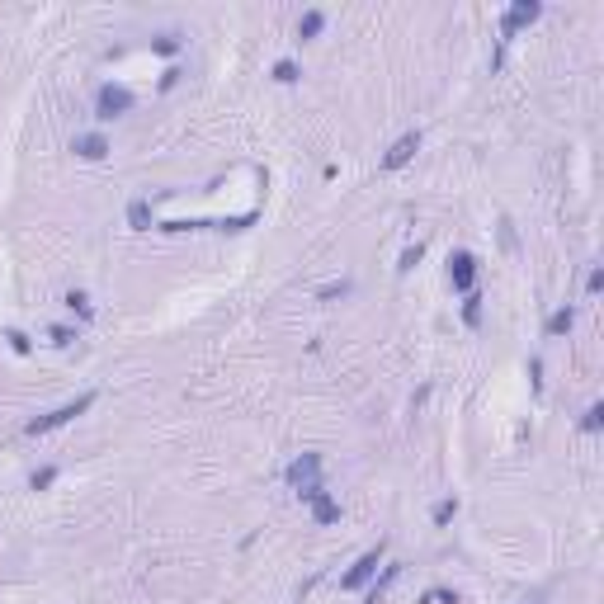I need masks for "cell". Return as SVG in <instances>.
I'll use <instances>...</instances> for the list:
<instances>
[{
  "label": "cell",
  "mask_w": 604,
  "mask_h": 604,
  "mask_svg": "<svg viewBox=\"0 0 604 604\" xmlns=\"http://www.w3.org/2000/svg\"><path fill=\"white\" fill-rule=\"evenodd\" d=\"M284 482H289L293 491H302V486H321V453H302V458H293L289 468H284Z\"/></svg>",
  "instance_id": "obj_5"
},
{
  "label": "cell",
  "mask_w": 604,
  "mask_h": 604,
  "mask_svg": "<svg viewBox=\"0 0 604 604\" xmlns=\"http://www.w3.org/2000/svg\"><path fill=\"white\" fill-rule=\"evenodd\" d=\"M62 302H66V307H71V312H76L80 321H90V316H95V307H90V298H85L80 289H71L66 298H62Z\"/></svg>",
  "instance_id": "obj_14"
},
{
  "label": "cell",
  "mask_w": 604,
  "mask_h": 604,
  "mask_svg": "<svg viewBox=\"0 0 604 604\" xmlns=\"http://www.w3.org/2000/svg\"><path fill=\"white\" fill-rule=\"evenodd\" d=\"M132 104H137V100H132L128 85H113V80H109V85L95 90V118H100V123H113V118L132 113Z\"/></svg>",
  "instance_id": "obj_2"
},
{
  "label": "cell",
  "mask_w": 604,
  "mask_h": 604,
  "mask_svg": "<svg viewBox=\"0 0 604 604\" xmlns=\"http://www.w3.org/2000/svg\"><path fill=\"white\" fill-rule=\"evenodd\" d=\"M416 152H421V132H401L392 147H387V156H383V170H401Z\"/></svg>",
  "instance_id": "obj_7"
},
{
  "label": "cell",
  "mask_w": 604,
  "mask_h": 604,
  "mask_svg": "<svg viewBox=\"0 0 604 604\" xmlns=\"http://www.w3.org/2000/svg\"><path fill=\"white\" fill-rule=\"evenodd\" d=\"M180 66H165V71H161V90H175V85H180Z\"/></svg>",
  "instance_id": "obj_24"
},
{
  "label": "cell",
  "mask_w": 604,
  "mask_h": 604,
  "mask_svg": "<svg viewBox=\"0 0 604 604\" xmlns=\"http://www.w3.org/2000/svg\"><path fill=\"white\" fill-rule=\"evenodd\" d=\"M345 293H349V279H336V284H321V289H316V298H321V302H331V298H345Z\"/></svg>",
  "instance_id": "obj_20"
},
{
  "label": "cell",
  "mask_w": 604,
  "mask_h": 604,
  "mask_svg": "<svg viewBox=\"0 0 604 604\" xmlns=\"http://www.w3.org/2000/svg\"><path fill=\"white\" fill-rule=\"evenodd\" d=\"M128 227L132 232H152V203L147 199H132L128 203Z\"/></svg>",
  "instance_id": "obj_12"
},
{
  "label": "cell",
  "mask_w": 604,
  "mask_h": 604,
  "mask_svg": "<svg viewBox=\"0 0 604 604\" xmlns=\"http://www.w3.org/2000/svg\"><path fill=\"white\" fill-rule=\"evenodd\" d=\"M90 406H95V392H80L76 401L57 406V411H48V416H33V421L24 425V434H33V439H38V434H53V430H62V425H71L76 416H85Z\"/></svg>",
  "instance_id": "obj_1"
},
{
  "label": "cell",
  "mask_w": 604,
  "mask_h": 604,
  "mask_svg": "<svg viewBox=\"0 0 604 604\" xmlns=\"http://www.w3.org/2000/svg\"><path fill=\"white\" fill-rule=\"evenodd\" d=\"M529 378H533V387H543V364L538 359H529Z\"/></svg>",
  "instance_id": "obj_27"
},
{
  "label": "cell",
  "mask_w": 604,
  "mask_h": 604,
  "mask_svg": "<svg viewBox=\"0 0 604 604\" xmlns=\"http://www.w3.org/2000/svg\"><path fill=\"white\" fill-rule=\"evenodd\" d=\"M425 604H458V595H453V590H430Z\"/></svg>",
  "instance_id": "obj_26"
},
{
  "label": "cell",
  "mask_w": 604,
  "mask_h": 604,
  "mask_svg": "<svg viewBox=\"0 0 604 604\" xmlns=\"http://www.w3.org/2000/svg\"><path fill=\"white\" fill-rule=\"evenodd\" d=\"M48 340H53L57 349H66V345H76V331H71V326H53V331H48Z\"/></svg>",
  "instance_id": "obj_22"
},
{
  "label": "cell",
  "mask_w": 604,
  "mask_h": 604,
  "mask_svg": "<svg viewBox=\"0 0 604 604\" xmlns=\"http://www.w3.org/2000/svg\"><path fill=\"white\" fill-rule=\"evenodd\" d=\"M538 15H543V5H538V0H515V5L505 10V19H500V43H496V48H505V43H510V38H515L524 24H533Z\"/></svg>",
  "instance_id": "obj_4"
},
{
  "label": "cell",
  "mask_w": 604,
  "mask_h": 604,
  "mask_svg": "<svg viewBox=\"0 0 604 604\" xmlns=\"http://www.w3.org/2000/svg\"><path fill=\"white\" fill-rule=\"evenodd\" d=\"M152 53L175 57V53H180V33H161V38H152Z\"/></svg>",
  "instance_id": "obj_18"
},
{
  "label": "cell",
  "mask_w": 604,
  "mask_h": 604,
  "mask_svg": "<svg viewBox=\"0 0 604 604\" xmlns=\"http://www.w3.org/2000/svg\"><path fill=\"white\" fill-rule=\"evenodd\" d=\"M453 515H458V500L448 496V500H439L434 510H430V520H434V529H444V524H453Z\"/></svg>",
  "instance_id": "obj_16"
},
{
  "label": "cell",
  "mask_w": 604,
  "mask_h": 604,
  "mask_svg": "<svg viewBox=\"0 0 604 604\" xmlns=\"http://www.w3.org/2000/svg\"><path fill=\"white\" fill-rule=\"evenodd\" d=\"M421 255H425V246H421V241H416V246H406V250H401V264H396V269H401V274H406V269H416V264H421Z\"/></svg>",
  "instance_id": "obj_21"
},
{
  "label": "cell",
  "mask_w": 604,
  "mask_h": 604,
  "mask_svg": "<svg viewBox=\"0 0 604 604\" xmlns=\"http://www.w3.org/2000/svg\"><path fill=\"white\" fill-rule=\"evenodd\" d=\"M378 567H383V543H378V548H368L364 557L345 571V576H340V590H368V585H373V576H378Z\"/></svg>",
  "instance_id": "obj_3"
},
{
  "label": "cell",
  "mask_w": 604,
  "mask_h": 604,
  "mask_svg": "<svg viewBox=\"0 0 604 604\" xmlns=\"http://www.w3.org/2000/svg\"><path fill=\"white\" fill-rule=\"evenodd\" d=\"M307 505H312V520H316V524H336V520H340V500L331 496L326 486H321L316 496H307Z\"/></svg>",
  "instance_id": "obj_9"
},
{
  "label": "cell",
  "mask_w": 604,
  "mask_h": 604,
  "mask_svg": "<svg viewBox=\"0 0 604 604\" xmlns=\"http://www.w3.org/2000/svg\"><path fill=\"white\" fill-rule=\"evenodd\" d=\"M57 477H62V473H57V468H38V473L28 477V486H33V491H48V486H53Z\"/></svg>",
  "instance_id": "obj_19"
},
{
  "label": "cell",
  "mask_w": 604,
  "mask_h": 604,
  "mask_svg": "<svg viewBox=\"0 0 604 604\" xmlns=\"http://www.w3.org/2000/svg\"><path fill=\"white\" fill-rule=\"evenodd\" d=\"M600 289H604V269H590V274H585V293L595 298Z\"/></svg>",
  "instance_id": "obj_25"
},
{
  "label": "cell",
  "mask_w": 604,
  "mask_h": 604,
  "mask_svg": "<svg viewBox=\"0 0 604 604\" xmlns=\"http://www.w3.org/2000/svg\"><path fill=\"white\" fill-rule=\"evenodd\" d=\"M274 80H279V85H298V80H302L298 62H293V57H279V62H274Z\"/></svg>",
  "instance_id": "obj_13"
},
{
  "label": "cell",
  "mask_w": 604,
  "mask_h": 604,
  "mask_svg": "<svg viewBox=\"0 0 604 604\" xmlns=\"http://www.w3.org/2000/svg\"><path fill=\"white\" fill-rule=\"evenodd\" d=\"M326 10H302V19H298V38H321V28H326Z\"/></svg>",
  "instance_id": "obj_11"
},
{
  "label": "cell",
  "mask_w": 604,
  "mask_h": 604,
  "mask_svg": "<svg viewBox=\"0 0 604 604\" xmlns=\"http://www.w3.org/2000/svg\"><path fill=\"white\" fill-rule=\"evenodd\" d=\"M571 321H576V307H557V312H552L548 321H543V336H548V340L567 336V331H571Z\"/></svg>",
  "instance_id": "obj_10"
},
{
  "label": "cell",
  "mask_w": 604,
  "mask_h": 604,
  "mask_svg": "<svg viewBox=\"0 0 604 604\" xmlns=\"http://www.w3.org/2000/svg\"><path fill=\"white\" fill-rule=\"evenodd\" d=\"M71 152H76L80 161H104L109 156V137L104 132H80L76 142H71Z\"/></svg>",
  "instance_id": "obj_8"
},
{
  "label": "cell",
  "mask_w": 604,
  "mask_h": 604,
  "mask_svg": "<svg viewBox=\"0 0 604 604\" xmlns=\"http://www.w3.org/2000/svg\"><path fill=\"white\" fill-rule=\"evenodd\" d=\"M463 326H473V331H477V326H482V293H468V302H463Z\"/></svg>",
  "instance_id": "obj_15"
},
{
  "label": "cell",
  "mask_w": 604,
  "mask_h": 604,
  "mask_svg": "<svg viewBox=\"0 0 604 604\" xmlns=\"http://www.w3.org/2000/svg\"><path fill=\"white\" fill-rule=\"evenodd\" d=\"M448 284H453V293H473V284H477V255L473 250H453V255H448Z\"/></svg>",
  "instance_id": "obj_6"
},
{
  "label": "cell",
  "mask_w": 604,
  "mask_h": 604,
  "mask_svg": "<svg viewBox=\"0 0 604 604\" xmlns=\"http://www.w3.org/2000/svg\"><path fill=\"white\" fill-rule=\"evenodd\" d=\"M600 425H604V406L595 401V406H585V416H580V430H585V434H600Z\"/></svg>",
  "instance_id": "obj_17"
},
{
  "label": "cell",
  "mask_w": 604,
  "mask_h": 604,
  "mask_svg": "<svg viewBox=\"0 0 604 604\" xmlns=\"http://www.w3.org/2000/svg\"><path fill=\"white\" fill-rule=\"evenodd\" d=\"M5 340H10V349H15V354H28V349H33V340H28L24 331H5Z\"/></svg>",
  "instance_id": "obj_23"
}]
</instances>
